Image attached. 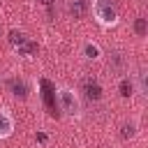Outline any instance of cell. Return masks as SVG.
I'll list each match as a JSON object with an SVG mask.
<instances>
[{
    "mask_svg": "<svg viewBox=\"0 0 148 148\" xmlns=\"http://www.w3.org/2000/svg\"><path fill=\"white\" fill-rule=\"evenodd\" d=\"M56 99H58V106L65 116H69V118L81 116V99H79V92H74L72 88L58 86L56 88Z\"/></svg>",
    "mask_w": 148,
    "mask_h": 148,
    "instance_id": "1",
    "label": "cell"
},
{
    "mask_svg": "<svg viewBox=\"0 0 148 148\" xmlns=\"http://www.w3.org/2000/svg\"><path fill=\"white\" fill-rule=\"evenodd\" d=\"M92 14L102 28H113L118 23V7L113 0H92Z\"/></svg>",
    "mask_w": 148,
    "mask_h": 148,
    "instance_id": "2",
    "label": "cell"
},
{
    "mask_svg": "<svg viewBox=\"0 0 148 148\" xmlns=\"http://www.w3.org/2000/svg\"><path fill=\"white\" fill-rule=\"evenodd\" d=\"M9 44H12V49L18 53V56H32V53H37V44L30 39V37H25L23 32H18V30H9Z\"/></svg>",
    "mask_w": 148,
    "mask_h": 148,
    "instance_id": "3",
    "label": "cell"
},
{
    "mask_svg": "<svg viewBox=\"0 0 148 148\" xmlns=\"http://www.w3.org/2000/svg\"><path fill=\"white\" fill-rule=\"evenodd\" d=\"M14 134V118L7 109L0 106V139H9Z\"/></svg>",
    "mask_w": 148,
    "mask_h": 148,
    "instance_id": "4",
    "label": "cell"
},
{
    "mask_svg": "<svg viewBox=\"0 0 148 148\" xmlns=\"http://www.w3.org/2000/svg\"><path fill=\"white\" fill-rule=\"evenodd\" d=\"M83 90H86L88 99H99V97H102V88H99V83H97V81L86 79V81H83Z\"/></svg>",
    "mask_w": 148,
    "mask_h": 148,
    "instance_id": "5",
    "label": "cell"
},
{
    "mask_svg": "<svg viewBox=\"0 0 148 148\" xmlns=\"http://www.w3.org/2000/svg\"><path fill=\"white\" fill-rule=\"evenodd\" d=\"M99 56H102V51L95 42H83V58L86 60H99Z\"/></svg>",
    "mask_w": 148,
    "mask_h": 148,
    "instance_id": "6",
    "label": "cell"
},
{
    "mask_svg": "<svg viewBox=\"0 0 148 148\" xmlns=\"http://www.w3.org/2000/svg\"><path fill=\"white\" fill-rule=\"evenodd\" d=\"M109 67H111V72H123V67H125V56H123L120 51L111 53V58H109Z\"/></svg>",
    "mask_w": 148,
    "mask_h": 148,
    "instance_id": "7",
    "label": "cell"
},
{
    "mask_svg": "<svg viewBox=\"0 0 148 148\" xmlns=\"http://www.w3.org/2000/svg\"><path fill=\"white\" fill-rule=\"evenodd\" d=\"M83 12H86V0H72V2H69V14H72L74 18H81Z\"/></svg>",
    "mask_w": 148,
    "mask_h": 148,
    "instance_id": "8",
    "label": "cell"
},
{
    "mask_svg": "<svg viewBox=\"0 0 148 148\" xmlns=\"http://www.w3.org/2000/svg\"><path fill=\"white\" fill-rule=\"evenodd\" d=\"M134 32H136L139 37H146V32H148V18L139 16V18L134 21Z\"/></svg>",
    "mask_w": 148,
    "mask_h": 148,
    "instance_id": "9",
    "label": "cell"
},
{
    "mask_svg": "<svg viewBox=\"0 0 148 148\" xmlns=\"http://www.w3.org/2000/svg\"><path fill=\"white\" fill-rule=\"evenodd\" d=\"M9 88H12V92H14L16 97H25V95H28V92H25V83H23V81L12 79V81H9Z\"/></svg>",
    "mask_w": 148,
    "mask_h": 148,
    "instance_id": "10",
    "label": "cell"
},
{
    "mask_svg": "<svg viewBox=\"0 0 148 148\" xmlns=\"http://www.w3.org/2000/svg\"><path fill=\"white\" fill-rule=\"evenodd\" d=\"M134 134H136V123H134V120H132V123H125V125L120 127V136H123V139H132Z\"/></svg>",
    "mask_w": 148,
    "mask_h": 148,
    "instance_id": "11",
    "label": "cell"
},
{
    "mask_svg": "<svg viewBox=\"0 0 148 148\" xmlns=\"http://www.w3.org/2000/svg\"><path fill=\"white\" fill-rule=\"evenodd\" d=\"M132 90H134V83H132V79H130V76H125V79L120 81V95H123V97H130V95H132Z\"/></svg>",
    "mask_w": 148,
    "mask_h": 148,
    "instance_id": "12",
    "label": "cell"
},
{
    "mask_svg": "<svg viewBox=\"0 0 148 148\" xmlns=\"http://www.w3.org/2000/svg\"><path fill=\"white\" fill-rule=\"evenodd\" d=\"M136 86H139V92H141V95L148 92V86H146V69H139V74H136Z\"/></svg>",
    "mask_w": 148,
    "mask_h": 148,
    "instance_id": "13",
    "label": "cell"
},
{
    "mask_svg": "<svg viewBox=\"0 0 148 148\" xmlns=\"http://www.w3.org/2000/svg\"><path fill=\"white\" fill-rule=\"evenodd\" d=\"M37 2H39V5H44V7H49V9H51V5H53V2H56V0H37Z\"/></svg>",
    "mask_w": 148,
    "mask_h": 148,
    "instance_id": "14",
    "label": "cell"
}]
</instances>
